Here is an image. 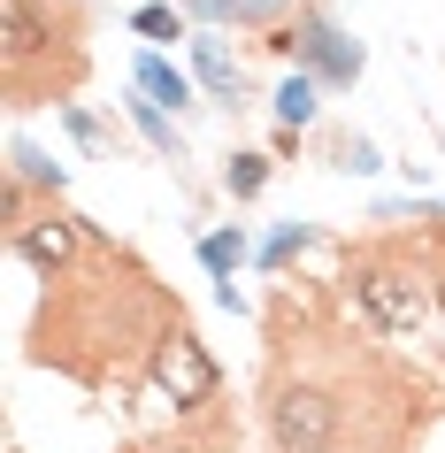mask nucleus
Here are the masks:
<instances>
[{
  "label": "nucleus",
  "mask_w": 445,
  "mask_h": 453,
  "mask_svg": "<svg viewBox=\"0 0 445 453\" xmlns=\"http://www.w3.org/2000/svg\"><path fill=\"white\" fill-rule=\"evenodd\" d=\"M261 185H269V154H231V192L238 200H254Z\"/></svg>",
  "instance_id": "10"
},
{
  "label": "nucleus",
  "mask_w": 445,
  "mask_h": 453,
  "mask_svg": "<svg viewBox=\"0 0 445 453\" xmlns=\"http://www.w3.org/2000/svg\"><path fill=\"white\" fill-rule=\"evenodd\" d=\"M238 254H246V239H238V231H215V239L200 246V262H208L215 277H231V262H238Z\"/></svg>",
  "instance_id": "11"
},
{
  "label": "nucleus",
  "mask_w": 445,
  "mask_h": 453,
  "mask_svg": "<svg viewBox=\"0 0 445 453\" xmlns=\"http://www.w3.org/2000/svg\"><path fill=\"white\" fill-rule=\"evenodd\" d=\"M277 47H292L307 62V70L315 77H330V85H353V77H361V47H353L346 31L330 24V8H300V24L284 31Z\"/></svg>",
  "instance_id": "5"
},
{
  "label": "nucleus",
  "mask_w": 445,
  "mask_h": 453,
  "mask_svg": "<svg viewBox=\"0 0 445 453\" xmlns=\"http://www.w3.org/2000/svg\"><path fill=\"white\" fill-rule=\"evenodd\" d=\"M131 24H139L146 39H177V8H139Z\"/></svg>",
  "instance_id": "13"
},
{
  "label": "nucleus",
  "mask_w": 445,
  "mask_h": 453,
  "mask_svg": "<svg viewBox=\"0 0 445 453\" xmlns=\"http://www.w3.org/2000/svg\"><path fill=\"white\" fill-rule=\"evenodd\" d=\"M192 62H200V77H208L231 108L246 100V62H231V47H223V39H192Z\"/></svg>",
  "instance_id": "7"
},
{
  "label": "nucleus",
  "mask_w": 445,
  "mask_h": 453,
  "mask_svg": "<svg viewBox=\"0 0 445 453\" xmlns=\"http://www.w3.org/2000/svg\"><path fill=\"white\" fill-rule=\"evenodd\" d=\"M131 453H208L200 438H162V446H131Z\"/></svg>",
  "instance_id": "14"
},
{
  "label": "nucleus",
  "mask_w": 445,
  "mask_h": 453,
  "mask_svg": "<svg viewBox=\"0 0 445 453\" xmlns=\"http://www.w3.org/2000/svg\"><path fill=\"white\" fill-rule=\"evenodd\" d=\"M185 323V308H169V292L154 285V269L131 262L116 239H85L62 277H47V308L31 331V361H62L70 377L108 384L131 377L139 361L162 354V338Z\"/></svg>",
  "instance_id": "2"
},
{
  "label": "nucleus",
  "mask_w": 445,
  "mask_h": 453,
  "mask_svg": "<svg viewBox=\"0 0 445 453\" xmlns=\"http://www.w3.org/2000/svg\"><path fill=\"white\" fill-rule=\"evenodd\" d=\"M422 384L399 361L338 338L330 323H307L284 292L269 315V453H407L422 423Z\"/></svg>",
  "instance_id": "1"
},
{
  "label": "nucleus",
  "mask_w": 445,
  "mask_h": 453,
  "mask_svg": "<svg viewBox=\"0 0 445 453\" xmlns=\"http://www.w3.org/2000/svg\"><path fill=\"white\" fill-rule=\"evenodd\" d=\"M0 77L16 108L70 100L85 77V16L70 0H0Z\"/></svg>",
  "instance_id": "3"
},
{
  "label": "nucleus",
  "mask_w": 445,
  "mask_h": 453,
  "mask_svg": "<svg viewBox=\"0 0 445 453\" xmlns=\"http://www.w3.org/2000/svg\"><path fill=\"white\" fill-rule=\"evenodd\" d=\"M277 116H284V123H307V116H315V77H307V70L277 93Z\"/></svg>",
  "instance_id": "9"
},
{
  "label": "nucleus",
  "mask_w": 445,
  "mask_h": 453,
  "mask_svg": "<svg viewBox=\"0 0 445 453\" xmlns=\"http://www.w3.org/2000/svg\"><path fill=\"white\" fill-rule=\"evenodd\" d=\"M16 185H62V169H47L39 146H16Z\"/></svg>",
  "instance_id": "12"
},
{
  "label": "nucleus",
  "mask_w": 445,
  "mask_h": 453,
  "mask_svg": "<svg viewBox=\"0 0 445 453\" xmlns=\"http://www.w3.org/2000/svg\"><path fill=\"white\" fill-rule=\"evenodd\" d=\"M139 93H154V108H185L192 100V85L169 62H154V54H139Z\"/></svg>",
  "instance_id": "8"
},
{
  "label": "nucleus",
  "mask_w": 445,
  "mask_h": 453,
  "mask_svg": "<svg viewBox=\"0 0 445 453\" xmlns=\"http://www.w3.org/2000/svg\"><path fill=\"white\" fill-rule=\"evenodd\" d=\"M346 292H353V308L369 315L376 331H415L422 315H430V300H438V285H430V269L407 262L399 246H361L346 269Z\"/></svg>",
  "instance_id": "4"
},
{
  "label": "nucleus",
  "mask_w": 445,
  "mask_h": 453,
  "mask_svg": "<svg viewBox=\"0 0 445 453\" xmlns=\"http://www.w3.org/2000/svg\"><path fill=\"white\" fill-rule=\"evenodd\" d=\"M154 377H162V392H169L177 407H208L215 392H223V377H215L208 346L192 338V323H177V331L162 338V354H154Z\"/></svg>",
  "instance_id": "6"
}]
</instances>
